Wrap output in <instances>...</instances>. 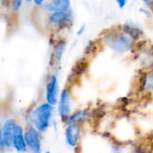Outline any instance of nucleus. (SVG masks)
Here are the masks:
<instances>
[{"label":"nucleus","mask_w":153,"mask_h":153,"mask_svg":"<svg viewBox=\"0 0 153 153\" xmlns=\"http://www.w3.org/2000/svg\"><path fill=\"white\" fill-rule=\"evenodd\" d=\"M53 108L51 105L48 103H44L40 105L32 114L33 122L39 131L44 132L49 124V120L51 117Z\"/></svg>","instance_id":"1"},{"label":"nucleus","mask_w":153,"mask_h":153,"mask_svg":"<svg viewBox=\"0 0 153 153\" xmlns=\"http://www.w3.org/2000/svg\"><path fill=\"white\" fill-rule=\"evenodd\" d=\"M107 43L111 48L117 51H127L131 49L133 45L131 38L120 33L109 35L107 38Z\"/></svg>","instance_id":"2"},{"label":"nucleus","mask_w":153,"mask_h":153,"mask_svg":"<svg viewBox=\"0 0 153 153\" xmlns=\"http://www.w3.org/2000/svg\"><path fill=\"white\" fill-rule=\"evenodd\" d=\"M23 137H24L25 144L30 149V151L32 152H41V145H40V140H39V132L35 128L29 127L26 130Z\"/></svg>","instance_id":"3"},{"label":"nucleus","mask_w":153,"mask_h":153,"mask_svg":"<svg viewBox=\"0 0 153 153\" xmlns=\"http://www.w3.org/2000/svg\"><path fill=\"white\" fill-rule=\"evenodd\" d=\"M58 99V83L55 75H52L47 87V100L48 104L53 106L57 103Z\"/></svg>","instance_id":"4"},{"label":"nucleus","mask_w":153,"mask_h":153,"mask_svg":"<svg viewBox=\"0 0 153 153\" xmlns=\"http://www.w3.org/2000/svg\"><path fill=\"white\" fill-rule=\"evenodd\" d=\"M71 112V97L67 90L63 91L58 106V114L62 118H67Z\"/></svg>","instance_id":"5"},{"label":"nucleus","mask_w":153,"mask_h":153,"mask_svg":"<svg viewBox=\"0 0 153 153\" xmlns=\"http://www.w3.org/2000/svg\"><path fill=\"white\" fill-rule=\"evenodd\" d=\"M12 145L14 147V149L17 152H25V150H26V144H25V141H24V137H23L22 128L17 124L14 128Z\"/></svg>","instance_id":"6"},{"label":"nucleus","mask_w":153,"mask_h":153,"mask_svg":"<svg viewBox=\"0 0 153 153\" xmlns=\"http://www.w3.org/2000/svg\"><path fill=\"white\" fill-rule=\"evenodd\" d=\"M80 127L76 124L69 125L68 127L65 130V139L67 143L70 146H75L78 143L79 137H80Z\"/></svg>","instance_id":"7"},{"label":"nucleus","mask_w":153,"mask_h":153,"mask_svg":"<svg viewBox=\"0 0 153 153\" xmlns=\"http://www.w3.org/2000/svg\"><path fill=\"white\" fill-rule=\"evenodd\" d=\"M15 126H16V123L13 120L11 119V120H7L4 123V126H3L5 146H11L12 145L13 136V132H14Z\"/></svg>","instance_id":"8"},{"label":"nucleus","mask_w":153,"mask_h":153,"mask_svg":"<svg viewBox=\"0 0 153 153\" xmlns=\"http://www.w3.org/2000/svg\"><path fill=\"white\" fill-rule=\"evenodd\" d=\"M70 7V1L68 0H56L48 4V9L53 13L56 12H67Z\"/></svg>","instance_id":"9"},{"label":"nucleus","mask_w":153,"mask_h":153,"mask_svg":"<svg viewBox=\"0 0 153 153\" xmlns=\"http://www.w3.org/2000/svg\"><path fill=\"white\" fill-rule=\"evenodd\" d=\"M71 20V14L68 12H56L50 15V22L55 24L66 23Z\"/></svg>","instance_id":"10"},{"label":"nucleus","mask_w":153,"mask_h":153,"mask_svg":"<svg viewBox=\"0 0 153 153\" xmlns=\"http://www.w3.org/2000/svg\"><path fill=\"white\" fill-rule=\"evenodd\" d=\"M124 30H126V32L130 36L132 37L133 39H136V38H139L142 31L140 30V29L136 28V27H134L130 24H126L124 26Z\"/></svg>","instance_id":"11"},{"label":"nucleus","mask_w":153,"mask_h":153,"mask_svg":"<svg viewBox=\"0 0 153 153\" xmlns=\"http://www.w3.org/2000/svg\"><path fill=\"white\" fill-rule=\"evenodd\" d=\"M86 115H87V114H86L85 111H78V112H76L75 114H74V115H72L71 117H68L67 123H68L69 125L75 124L76 122L82 120V119L86 117Z\"/></svg>","instance_id":"12"},{"label":"nucleus","mask_w":153,"mask_h":153,"mask_svg":"<svg viewBox=\"0 0 153 153\" xmlns=\"http://www.w3.org/2000/svg\"><path fill=\"white\" fill-rule=\"evenodd\" d=\"M152 74L151 73H149L148 74H146L143 83V90L147 91L152 89Z\"/></svg>","instance_id":"13"},{"label":"nucleus","mask_w":153,"mask_h":153,"mask_svg":"<svg viewBox=\"0 0 153 153\" xmlns=\"http://www.w3.org/2000/svg\"><path fill=\"white\" fill-rule=\"evenodd\" d=\"M63 52H64V45L59 44V45L55 48V56H56L58 60H60Z\"/></svg>","instance_id":"14"},{"label":"nucleus","mask_w":153,"mask_h":153,"mask_svg":"<svg viewBox=\"0 0 153 153\" xmlns=\"http://www.w3.org/2000/svg\"><path fill=\"white\" fill-rule=\"evenodd\" d=\"M5 143H4V130H3V126H0V147H4Z\"/></svg>","instance_id":"15"},{"label":"nucleus","mask_w":153,"mask_h":153,"mask_svg":"<svg viewBox=\"0 0 153 153\" xmlns=\"http://www.w3.org/2000/svg\"><path fill=\"white\" fill-rule=\"evenodd\" d=\"M22 4V2L20 1V0H14V1H13V9L14 10H18L21 7Z\"/></svg>","instance_id":"16"},{"label":"nucleus","mask_w":153,"mask_h":153,"mask_svg":"<svg viewBox=\"0 0 153 153\" xmlns=\"http://www.w3.org/2000/svg\"><path fill=\"white\" fill-rule=\"evenodd\" d=\"M117 4L119 5L120 8H123L126 4V1H124V0H118L117 1Z\"/></svg>","instance_id":"17"},{"label":"nucleus","mask_w":153,"mask_h":153,"mask_svg":"<svg viewBox=\"0 0 153 153\" xmlns=\"http://www.w3.org/2000/svg\"><path fill=\"white\" fill-rule=\"evenodd\" d=\"M34 3H35L36 4H43V1H41V0H40V1L35 0V1H34Z\"/></svg>","instance_id":"18"},{"label":"nucleus","mask_w":153,"mask_h":153,"mask_svg":"<svg viewBox=\"0 0 153 153\" xmlns=\"http://www.w3.org/2000/svg\"><path fill=\"white\" fill-rule=\"evenodd\" d=\"M47 153H50V152H47Z\"/></svg>","instance_id":"19"}]
</instances>
